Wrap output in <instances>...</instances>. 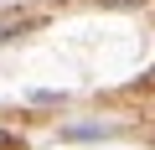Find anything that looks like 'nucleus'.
Segmentation results:
<instances>
[{"label":"nucleus","mask_w":155,"mask_h":150,"mask_svg":"<svg viewBox=\"0 0 155 150\" xmlns=\"http://www.w3.org/2000/svg\"><path fill=\"white\" fill-rule=\"evenodd\" d=\"M41 26V16H21V21H5L0 26V42H11V36H21V31H36Z\"/></svg>","instance_id":"nucleus-1"},{"label":"nucleus","mask_w":155,"mask_h":150,"mask_svg":"<svg viewBox=\"0 0 155 150\" xmlns=\"http://www.w3.org/2000/svg\"><path fill=\"white\" fill-rule=\"evenodd\" d=\"M0 150H26V145H21L16 135H0Z\"/></svg>","instance_id":"nucleus-2"}]
</instances>
